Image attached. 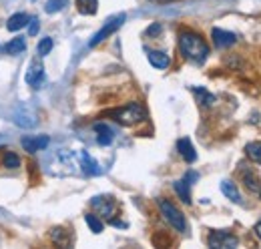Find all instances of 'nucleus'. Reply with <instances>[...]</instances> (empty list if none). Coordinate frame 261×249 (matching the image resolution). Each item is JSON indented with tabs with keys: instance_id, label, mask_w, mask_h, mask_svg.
Listing matches in <instances>:
<instances>
[{
	"instance_id": "obj_30",
	"label": "nucleus",
	"mask_w": 261,
	"mask_h": 249,
	"mask_svg": "<svg viewBox=\"0 0 261 249\" xmlns=\"http://www.w3.org/2000/svg\"><path fill=\"white\" fill-rule=\"evenodd\" d=\"M153 2H161V4H165V2H173V0H153Z\"/></svg>"
},
{
	"instance_id": "obj_25",
	"label": "nucleus",
	"mask_w": 261,
	"mask_h": 249,
	"mask_svg": "<svg viewBox=\"0 0 261 249\" xmlns=\"http://www.w3.org/2000/svg\"><path fill=\"white\" fill-rule=\"evenodd\" d=\"M53 44H55V42H53V38H50V36H46V38H42V40L38 42L36 53H38L40 57H46V55L53 51Z\"/></svg>"
},
{
	"instance_id": "obj_1",
	"label": "nucleus",
	"mask_w": 261,
	"mask_h": 249,
	"mask_svg": "<svg viewBox=\"0 0 261 249\" xmlns=\"http://www.w3.org/2000/svg\"><path fill=\"white\" fill-rule=\"evenodd\" d=\"M179 51L187 61L203 64L209 57V44L201 34L193 31H183L179 34Z\"/></svg>"
},
{
	"instance_id": "obj_18",
	"label": "nucleus",
	"mask_w": 261,
	"mask_h": 249,
	"mask_svg": "<svg viewBox=\"0 0 261 249\" xmlns=\"http://www.w3.org/2000/svg\"><path fill=\"white\" fill-rule=\"evenodd\" d=\"M76 10L81 14L93 16V14H97L98 10V0H76Z\"/></svg>"
},
{
	"instance_id": "obj_23",
	"label": "nucleus",
	"mask_w": 261,
	"mask_h": 249,
	"mask_svg": "<svg viewBox=\"0 0 261 249\" xmlns=\"http://www.w3.org/2000/svg\"><path fill=\"white\" fill-rule=\"evenodd\" d=\"M85 221H87V225L91 227V231L93 233H102V229H105V225H102V221L98 219V215H95V213H87L85 215Z\"/></svg>"
},
{
	"instance_id": "obj_10",
	"label": "nucleus",
	"mask_w": 261,
	"mask_h": 249,
	"mask_svg": "<svg viewBox=\"0 0 261 249\" xmlns=\"http://www.w3.org/2000/svg\"><path fill=\"white\" fill-rule=\"evenodd\" d=\"M22 147L29 153L44 151L48 147V137H22Z\"/></svg>"
},
{
	"instance_id": "obj_12",
	"label": "nucleus",
	"mask_w": 261,
	"mask_h": 249,
	"mask_svg": "<svg viewBox=\"0 0 261 249\" xmlns=\"http://www.w3.org/2000/svg\"><path fill=\"white\" fill-rule=\"evenodd\" d=\"M147 59H149V62H151L155 68H159V70L169 68V64H171L169 55H165L161 51H147Z\"/></svg>"
},
{
	"instance_id": "obj_6",
	"label": "nucleus",
	"mask_w": 261,
	"mask_h": 249,
	"mask_svg": "<svg viewBox=\"0 0 261 249\" xmlns=\"http://www.w3.org/2000/svg\"><path fill=\"white\" fill-rule=\"evenodd\" d=\"M125 18H127L125 14H119V16H113V18H109V20L105 22V27H102V29H100V31H98L97 34L93 36V40H91L89 44H91V46H97V44H100L105 38H109L113 32H117L119 29H121V27H123Z\"/></svg>"
},
{
	"instance_id": "obj_27",
	"label": "nucleus",
	"mask_w": 261,
	"mask_h": 249,
	"mask_svg": "<svg viewBox=\"0 0 261 249\" xmlns=\"http://www.w3.org/2000/svg\"><path fill=\"white\" fill-rule=\"evenodd\" d=\"M159 32H161V24H159V22H155L153 27H149V29H147V36H155V34H159Z\"/></svg>"
},
{
	"instance_id": "obj_20",
	"label": "nucleus",
	"mask_w": 261,
	"mask_h": 249,
	"mask_svg": "<svg viewBox=\"0 0 261 249\" xmlns=\"http://www.w3.org/2000/svg\"><path fill=\"white\" fill-rule=\"evenodd\" d=\"M241 177H243V181H245L249 191H253V193L259 191V179H257L255 171H241Z\"/></svg>"
},
{
	"instance_id": "obj_2",
	"label": "nucleus",
	"mask_w": 261,
	"mask_h": 249,
	"mask_svg": "<svg viewBox=\"0 0 261 249\" xmlns=\"http://www.w3.org/2000/svg\"><path fill=\"white\" fill-rule=\"evenodd\" d=\"M111 119H115L119 124H125V127H133V124L143 123L147 119V111L141 103H129L121 109H113L107 113Z\"/></svg>"
},
{
	"instance_id": "obj_7",
	"label": "nucleus",
	"mask_w": 261,
	"mask_h": 249,
	"mask_svg": "<svg viewBox=\"0 0 261 249\" xmlns=\"http://www.w3.org/2000/svg\"><path fill=\"white\" fill-rule=\"evenodd\" d=\"M24 81L33 89H38L42 85V81H44V66H42V62L40 61L31 62V66H29V70L24 74Z\"/></svg>"
},
{
	"instance_id": "obj_5",
	"label": "nucleus",
	"mask_w": 261,
	"mask_h": 249,
	"mask_svg": "<svg viewBox=\"0 0 261 249\" xmlns=\"http://www.w3.org/2000/svg\"><path fill=\"white\" fill-rule=\"evenodd\" d=\"M207 243L211 249H235L239 245V239L229 231H211Z\"/></svg>"
},
{
	"instance_id": "obj_11",
	"label": "nucleus",
	"mask_w": 261,
	"mask_h": 249,
	"mask_svg": "<svg viewBox=\"0 0 261 249\" xmlns=\"http://www.w3.org/2000/svg\"><path fill=\"white\" fill-rule=\"evenodd\" d=\"M177 151H179V155L183 157L187 163H195L197 161L195 147H193V143L189 139H179L177 141Z\"/></svg>"
},
{
	"instance_id": "obj_9",
	"label": "nucleus",
	"mask_w": 261,
	"mask_h": 249,
	"mask_svg": "<svg viewBox=\"0 0 261 249\" xmlns=\"http://www.w3.org/2000/svg\"><path fill=\"white\" fill-rule=\"evenodd\" d=\"M93 129H95V133H97V143L100 145V147H107V145L113 143V139H115V131H113L107 123H97Z\"/></svg>"
},
{
	"instance_id": "obj_17",
	"label": "nucleus",
	"mask_w": 261,
	"mask_h": 249,
	"mask_svg": "<svg viewBox=\"0 0 261 249\" xmlns=\"http://www.w3.org/2000/svg\"><path fill=\"white\" fill-rule=\"evenodd\" d=\"M189 187L191 185H189L185 179H181V181H175V183H173L175 193H177V195H179V199H181L183 203H187V205L191 203V191H189Z\"/></svg>"
},
{
	"instance_id": "obj_16",
	"label": "nucleus",
	"mask_w": 261,
	"mask_h": 249,
	"mask_svg": "<svg viewBox=\"0 0 261 249\" xmlns=\"http://www.w3.org/2000/svg\"><path fill=\"white\" fill-rule=\"evenodd\" d=\"M221 191H223V195L227 199H231L233 203H241V193H239V189H237V185L233 181H229V179L221 181Z\"/></svg>"
},
{
	"instance_id": "obj_13",
	"label": "nucleus",
	"mask_w": 261,
	"mask_h": 249,
	"mask_svg": "<svg viewBox=\"0 0 261 249\" xmlns=\"http://www.w3.org/2000/svg\"><path fill=\"white\" fill-rule=\"evenodd\" d=\"M50 239L57 243V245H61V247H70L72 245V235L63 229V227H55L53 231H50Z\"/></svg>"
},
{
	"instance_id": "obj_24",
	"label": "nucleus",
	"mask_w": 261,
	"mask_h": 249,
	"mask_svg": "<svg viewBox=\"0 0 261 249\" xmlns=\"http://www.w3.org/2000/svg\"><path fill=\"white\" fill-rule=\"evenodd\" d=\"M2 165H4L6 169H18V167H20V157L10 153V151H6V153L2 155Z\"/></svg>"
},
{
	"instance_id": "obj_28",
	"label": "nucleus",
	"mask_w": 261,
	"mask_h": 249,
	"mask_svg": "<svg viewBox=\"0 0 261 249\" xmlns=\"http://www.w3.org/2000/svg\"><path fill=\"white\" fill-rule=\"evenodd\" d=\"M29 22H31V24H29V34H36V32H38V20H36V18H31Z\"/></svg>"
},
{
	"instance_id": "obj_22",
	"label": "nucleus",
	"mask_w": 261,
	"mask_h": 249,
	"mask_svg": "<svg viewBox=\"0 0 261 249\" xmlns=\"http://www.w3.org/2000/svg\"><path fill=\"white\" fill-rule=\"evenodd\" d=\"M245 155L249 157L253 163H261V141L249 143V145L245 147Z\"/></svg>"
},
{
	"instance_id": "obj_4",
	"label": "nucleus",
	"mask_w": 261,
	"mask_h": 249,
	"mask_svg": "<svg viewBox=\"0 0 261 249\" xmlns=\"http://www.w3.org/2000/svg\"><path fill=\"white\" fill-rule=\"evenodd\" d=\"M91 205H93V209H95V213H97L98 217H105L109 219V221L115 219L117 201H115L113 195H97V197L91 199Z\"/></svg>"
},
{
	"instance_id": "obj_26",
	"label": "nucleus",
	"mask_w": 261,
	"mask_h": 249,
	"mask_svg": "<svg viewBox=\"0 0 261 249\" xmlns=\"http://www.w3.org/2000/svg\"><path fill=\"white\" fill-rule=\"evenodd\" d=\"M65 4H66V0H48V2L44 4V10H46L48 14H55V12L63 10Z\"/></svg>"
},
{
	"instance_id": "obj_21",
	"label": "nucleus",
	"mask_w": 261,
	"mask_h": 249,
	"mask_svg": "<svg viewBox=\"0 0 261 249\" xmlns=\"http://www.w3.org/2000/svg\"><path fill=\"white\" fill-rule=\"evenodd\" d=\"M193 93H195L199 105H203V107H211L215 103V96L211 93H207L205 89H201V87H193Z\"/></svg>"
},
{
	"instance_id": "obj_3",
	"label": "nucleus",
	"mask_w": 261,
	"mask_h": 249,
	"mask_svg": "<svg viewBox=\"0 0 261 249\" xmlns=\"http://www.w3.org/2000/svg\"><path fill=\"white\" fill-rule=\"evenodd\" d=\"M159 211H161V215H163L165 221H167L175 231H179V233H185V231H187V219L181 213V209H177L169 199H165V197L159 199Z\"/></svg>"
},
{
	"instance_id": "obj_15",
	"label": "nucleus",
	"mask_w": 261,
	"mask_h": 249,
	"mask_svg": "<svg viewBox=\"0 0 261 249\" xmlns=\"http://www.w3.org/2000/svg\"><path fill=\"white\" fill-rule=\"evenodd\" d=\"M81 167L87 175H100V169H98L97 161H93V157L89 155L87 151L81 153Z\"/></svg>"
},
{
	"instance_id": "obj_14",
	"label": "nucleus",
	"mask_w": 261,
	"mask_h": 249,
	"mask_svg": "<svg viewBox=\"0 0 261 249\" xmlns=\"http://www.w3.org/2000/svg\"><path fill=\"white\" fill-rule=\"evenodd\" d=\"M29 16L24 14V12H16V14H12L10 18H8V22H6V29L12 32L20 31V29H24L27 24H29Z\"/></svg>"
},
{
	"instance_id": "obj_19",
	"label": "nucleus",
	"mask_w": 261,
	"mask_h": 249,
	"mask_svg": "<svg viewBox=\"0 0 261 249\" xmlns=\"http://www.w3.org/2000/svg\"><path fill=\"white\" fill-rule=\"evenodd\" d=\"M24 48H27V40H24V36H14V38L6 44V53H8V55H20Z\"/></svg>"
},
{
	"instance_id": "obj_29",
	"label": "nucleus",
	"mask_w": 261,
	"mask_h": 249,
	"mask_svg": "<svg viewBox=\"0 0 261 249\" xmlns=\"http://www.w3.org/2000/svg\"><path fill=\"white\" fill-rule=\"evenodd\" d=\"M255 233H257V237L261 239V221L257 223V225H255Z\"/></svg>"
},
{
	"instance_id": "obj_8",
	"label": "nucleus",
	"mask_w": 261,
	"mask_h": 249,
	"mask_svg": "<svg viewBox=\"0 0 261 249\" xmlns=\"http://www.w3.org/2000/svg\"><path fill=\"white\" fill-rule=\"evenodd\" d=\"M211 38H213V42H215L217 48H229V46H233L237 42V36L233 32L223 31V29H213Z\"/></svg>"
}]
</instances>
